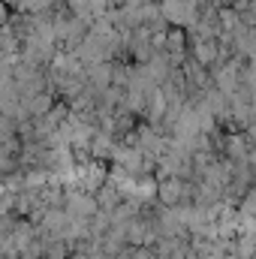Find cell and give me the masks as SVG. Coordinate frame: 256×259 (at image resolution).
I'll use <instances>...</instances> for the list:
<instances>
[{"mask_svg":"<svg viewBox=\"0 0 256 259\" xmlns=\"http://www.w3.org/2000/svg\"><path fill=\"white\" fill-rule=\"evenodd\" d=\"M160 15L169 18V21H175V24H190L199 12H196L193 0H163V12Z\"/></svg>","mask_w":256,"mask_h":259,"instance_id":"obj_1","label":"cell"}]
</instances>
